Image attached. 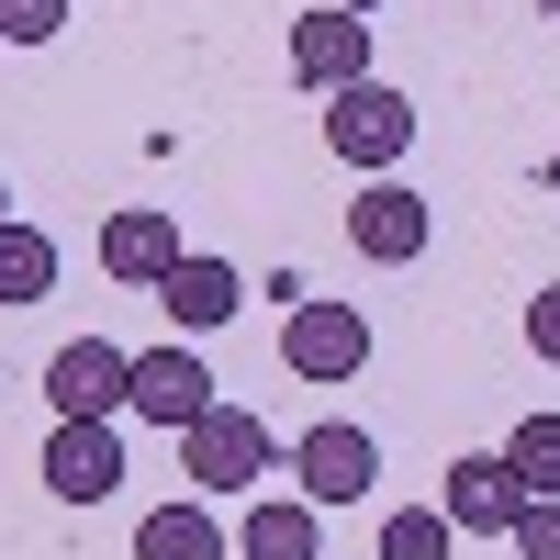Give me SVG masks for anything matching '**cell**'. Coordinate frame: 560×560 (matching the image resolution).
<instances>
[{
	"label": "cell",
	"instance_id": "9c48e42d",
	"mask_svg": "<svg viewBox=\"0 0 560 560\" xmlns=\"http://www.w3.org/2000/svg\"><path fill=\"white\" fill-rule=\"evenodd\" d=\"M124 370H135V348H113V337H68L57 359H45V404L57 415H124Z\"/></svg>",
	"mask_w": 560,
	"mask_h": 560
},
{
	"label": "cell",
	"instance_id": "9a60e30c",
	"mask_svg": "<svg viewBox=\"0 0 560 560\" xmlns=\"http://www.w3.org/2000/svg\"><path fill=\"white\" fill-rule=\"evenodd\" d=\"M57 292V236H45V224H0V303H45Z\"/></svg>",
	"mask_w": 560,
	"mask_h": 560
},
{
	"label": "cell",
	"instance_id": "8992f818",
	"mask_svg": "<svg viewBox=\"0 0 560 560\" xmlns=\"http://www.w3.org/2000/svg\"><path fill=\"white\" fill-rule=\"evenodd\" d=\"M427 236H438V213H427L415 179H370V191L348 202V247H359L370 269H415V258H427Z\"/></svg>",
	"mask_w": 560,
	"mask_h": 560
},
{
	"label": "cell",
	"instance_id": "ffe728a7",
	"mask_svg": "<svg viewBox=\"0 0 560 560\" xmlns=\"http://www.w3.org/2000/svg\"><path fill=\"white\" fill-rule=\"evenodd\" d=\"M527 348L560 370V280H538V292H527Z\"/></svg>",
	"mask_w": 560,
	"mask_h": 560
},
{
	"label": "cell",
	"instance_id": "52a82bcc",
	"mask_svg": "<svg viewBox=\"0 0 560 560\" xmlns=\"http://www.w3.org/2000/svg\"><path fill=\"white\" fill-rule=\"evenodd\" d=\"M45 493L57 504H113L124 493V438L102 415H57V438H45Z\"/></svg>",
	"mask_w": 560,
	"mask_h": 560
},
{
	"label": "cell",
	"instance_id": "44dd1931",
	"mask_svg": "<svg viewBox=\"0 0 560 560\" xmlns=\"http://www.w3.org/2000/svg\"><path fill=\"white\" fill-rule=\"evenodd\" d=\"M325 12H348V23H370V12H382V0H325Z\"/></svg>",
	"mask_w": 560,
	"mask_h": 560
},
{
	"label": "cell",
	"instance_id": "ac0fdd59",
	"mask_svg": "<svg viewBox=\"0 0 560 560\" xmlns=\"http://www.w3.org/2000/svg\"><path fill=\"white\" fill-rule=\"evenodd\" d=\"M68 34V0H0V45H57Z\"/></svg>",
	"mask_w": 560,
	"mask_h": 560
},
{
	"label": "cell",
	"instance_id": "5b68a950",
	"mask_svg": "<svg viewBox=\"0 0 560 560\" xmlns=\"http://www.w3.org/2000/svg\"><path fill=\"white\" fill-rule=\"evenodd\" d=\"M224 393H213V370H202V348L191 337H168V348H135V370H124V415H147V427H191V415H213Z\"/></svg>",
	"mask_w": 560,
	"mask_h": 560
},
{
	"label": "cell",
	"instance_id": "2e32d148",
	"mask_svg": "<svg viewBox=\"0 0 560 560\" xmlns=\"http://www.w3.org/2000/svg\"><path fill=\"white\" fill-rule=\"evenodd\" d=\"M504 471L527 482V504H538V493H560V415H527V427L504 438Z\"/></svg>",
	"mask_w": 560,
	"mask_h": 560
},
{
	"label": "cell",
	"instance_id": "277c9868",
	"mask_svg": "<svg viewBox=\"0 0 560 560\" xmlns=\"http://www.w3.org/2000/svg\"><path fill=\"white\" fill-rule=\"evenodd\" d=\"M280 370L292 382H359L370 370V314L359 303H292L280 314Z\"/></svg>",
	"mask_w": 560,
	"mask_h": 560
},
{
	"label": "cell",
	"instance_id": "e0dca14e",
	"mask_svg": "<svg viewBox=\"0 0 560 560\" xmlns=\"http://www.w3.org/2000/svg\"><path fill=\"white\" fill-rule=\"evenodd\" d=\"M382 560H448V516L438 504H393L382 516Z\"/></svg>",
	"mask_w": 560,
	"mask_h": 560
},
{
	"label": "cell",
	"instance_id": "8fae6325",
	"mask_svg": "<svg viewBox=\"0 0 560 560\" xmlns=\"http://www.w3.org/2000/svg\"><path fill=\"white\" fill-rule=\"evenodd\" d=\"M158 303H168V325H179V337H213V325H236L247 269H236V258H202V247H179V269L158 280Z\"/></svg>",
	"mask_w": 560,
	"mask_h": 560
},
{
	"label": "cell",
	"instance_id": "7c38bea8",
	"mask_svg": "<svg viewBox=\"0 0 560 560\" xmlns=\"http://www.w3.org/2000/svg\"><path fill=\"white\" fill-rule=\"evenodd\" d=\"M102 269L124 280V292H158V280L179 269V224H168L158 202H124V213L102 224Z\"/></svg>",
	"mask_w": 560,
	"mask_h": 560
},
{
	"label": "cell",
	"instance_id": "3957f363",
	"mask_svg": "<svg viewBox=\"0 0 560 560\" xmlns=\"http://www.w3.org/2000/svg\"><path fill=\"white\" fill-rule=\"evenodd\" d=\"M280 471H292V493L325 516V504H359L370 482H382V438L348 427V415H325V427H303L292 448H280Z\"/></svg>",
	"mask_w": 560,
	"mask_h": 560
},
{
	"label": "cell",
	"instance_id": "5bb4252c",
	"mask_svg": "<svg viewBox=\"0 0 560 560\" xmlns=\"http://www.w3.org/2000/svg\"><path fill=\"white\" fill-rule=\"evenodd\" d=\"M135 560H224L213 504H158V516H135Z\"/></svg>",
	"mask_w": 560,
	"mask_h": 560
},
{
	"label": "cell",
	"instance_id": "7a4b0ae2",
	"mask_svg": "<svg viewBox=\"0 0 560 560\" xmlns=\"http://www.w3.org/2000/svg\"><path fill=\"white\" fill-rule=\"evenodd\" d=\"M325 147H337L359 179H393L404 147H415V102H404L393 79H359V90H337V102H325Z\"/></svg>",
	"mask_w": 560,
	"mask_h": 560
},
{
	"label": "cell",
	"instance_id": "d6986e66",
	"mask_svg": "<svg viewBox=\"0 0 560 560\" xmlns=\"http://www.w3.org/2000/svg\"><path fill=\"white\" fill-rule=\"evenodd\" d=\"M504 549H516V560H560V493H538L527 516L504 527Z\"/></svg>",
	"mask_w": 560,
	"mask_h": 560
},
{
	"label": "cell",
	"instance_id": "6da1fadb",
	"mask_svg": "<svg viewBox=\"0 0 560 560\" xmlns=\"http://www.w3.org/2000/svg\"><path fill=\"white\" fill-rule=\"evenodd\" d=\"M179 471H191L202 493H247V482H269V471H280L269 415H247V404H213V415H191V427H179Z\"/></svg>",
	"mask_w": 560,
	"mask_h": 560
},
{
	"label": "cell",
	"instance_id": "30bf717a",
	"mask_svg": "<svg viewBox=\"0 0 560 560\" xmlns=\"http://www.w3.org/2000/svg\"><path fill=\"white\" fill-rule=\"evenodd\" d=\"M292 79L303 90H325V102H337V90H359L370 79V23H348V12H292Z\"/></svg>",
	"mask_w": 560,
	"mask_h": 560
},
{
	"label": "cell",
	"instance_id": "ba28073f",
	"mask_svg": "<svg viewBox=\"0 0 560 560\" xmlns=\"http://www.w3.org/2000/svg\"><path fill=\"white\" fill-rule=\"evenodd\" d=\"M438 516H448V538H504V527L527 516V482L504 471V448H471V459H448Z\"/></svg>",
	"mask_w": 560,
	"mask_h": 560
},
{
	"label": "cell",
	"instance_id": "7402d4cb",
	"mask_svg": "<svg viewBox=\"0 0 560 560\" xmlns=\"http://www.w3.org/2000/svg\"><path fill=\"white\" fill-rule=\"evenodd\" d=\"M0 224H12V179H0Z\"/></svg>",
	"mask_w": 560,
	"mask_h": 560
},
{
	"label": "cell",
	"instance_id": "4fadbf2b",
	"mask_svg": "<svg viewBox=\"0 0 560 560\" xmlns=\"http://www.w3.org/2000/svg\"><path fill=\"white\" fill-rule=\"evenodd\" d=\"M236 549H247V560H314V549H325V516H314L303 493H258L247 527H236Z\"/></svg>",
	"mask_w": 560,
	"mask_h": 560
},
{
	"label": "cell",
	"instance_id": "603a6c76",
	"mask_svg": "<svg viewBox=\"0 0 560 560\" xmlns=\"http://www.w3.org/2000/svg\"><path fill=\"white\" fill-rule=\"evenodd\" d=\"M549 191H560V158H549Z\"/></svg>",
	"mask_w": 560,
	"mask_h": 560
}]
</instances>
